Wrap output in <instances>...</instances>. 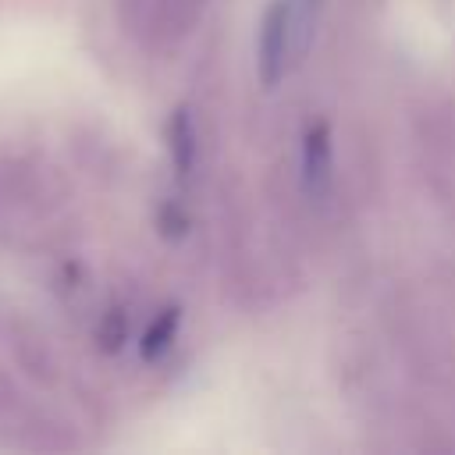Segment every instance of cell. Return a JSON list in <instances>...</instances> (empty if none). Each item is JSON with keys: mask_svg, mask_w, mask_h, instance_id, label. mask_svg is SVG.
<instances>
[{"mask_svg": "<svg viewBox=\"0 0 455 455\" xmlns=\"http://www.w3.org/2000/svg\"><path fill=\"white\" fill-rule=\"evenodd\" d=\"M0 444L4 448H28V451L68 448V437H60L57 427L4 373H0Z\"/></svg>", "mask_w": 455, "mask_h": 455, "instance_id": "cell-1", "label": "cell"}, {"mask_svg": "<svg viewBox=\"0 0 455 455\" xmlns=\"http://www.w3.org/2000/svg\"><path fill=\"white\" fill-rule=\"evenodd\" d=\"M295 46H291V28H288V4L270 0L259 21V39H256V71L267 89H274L291 68H295Z\"/></svg>", "mask_w": 455, "mask_h": 455, "instance_id": "cell-2", "label": "cell"}, {"mask_svg": "<svg viewBox=\"0 0 455 455\" xmlns=\"http://www.w3.org/2000/svg\"><path fill=\"white\" fill-rule=\"evenodd\" d=\"M302 196L309 206H327L334 192V135L327 121H316L302 135V164H299Z\"/></svg>", "mask_w": 455, "mask_h": 455, "instance_id": "cell-3", "label": "cell"}, {"mask_svg": "<svg viewBox=\"0 0 455 455\" xmlns=\"http://www.w3.org/2000/svg\"><path fill=\"white\" fill-rule=\"evenodd\" d=\"M43 196V167L25 153H0V199L11 206L39 203Z\"/></svg>", "mask_w": 455, "mask_h": 455, "instance_id": "cell-4", "label": "cell"}, {"mask_svg": "<svg viewBox=\"0 0 455 455\" xmlns=\"http://www.w3.org/2000/svg\"><path fill=\"white\" fill-rule=\"evenodd\" d=\"M11 352L18 359V366L32 377V380H43L50 384L57 377V363H53V352L46 345V338L32 327V323H14L11 327Z\"/></svg>", "mask_w": 455, "mask_h": 455, "instance_id": "cell-5", "label": "cell"}, {"mask_svg": "<svg viewBox=\"0 0 455 455\" xmlns=\"http://www.w3.org/2000/svg\"><path fill=\"white\" fill-rule=\"evenodd\" d=\"M206 0H160V14H156V46L178 43L185 39L196 21L203 18Z\"/></svg>", "mask_w": 455, "mask_h": 455, "instance_id": "cell-6", "label": "cell"}, {"mask_svg": "<svg viewBox=\"0 0 455 455\" xmlns=\"http://www.w3.org/2000/svg\"><path fill=\"white\" fill-rule=\"evenodd\" d=\"M117 11V25L128 39L156 46V14H160V0H114Z\"/></svg>", "mask_w": 455, "mask_h": 455, "instance_id": "cell-7", "label": "cell"}, {"mask_svg": "<svg viewBox=\"0 0 455 455\" xmlns=\"http://www.w3.org/2000/svg\"><path fill=\"white\" fill-rule=\"evenodd\" d=\"M196 124H192V114L181 107L174 110V117L167 121V142H171V160H174V171L178 178H188L192 167H196V153H199V142H196Z\"/></svg>", "mask_w": 455, "mask_h": 455, "instance_id": "cell-8", "label": "cell"}, {"mask_svg": "<svg viewBox=\"0 0 455 455\" xmlns=\"http://www.w3.org/2000/svg\"><path fill=\"white\" fill-rule=\"evenodd\" d=\"M178 309H164L149 327H146V334H142V359H160L167 348H171V341H174V334H178Z\"/></svg>", "mask_w": 455, "mask_h": 455, "instance_id": "cell-9", "label": "cell"}, {"mask_svg": "<svg viewBox=\"0 0 455 455\" xmlns=\"http://www.w3.org/2000/svg\"><path fill=\"white\" fill-rule=\"evenodd\" d=\"M124 338H128V316L121 309H110L96 327V341L103 352H117L124 345Z\"/></svg>", "mask_w": 455, "mask_h": 455, "instance_id": "cell-10", "label": "cell"}]
</instances>
